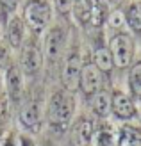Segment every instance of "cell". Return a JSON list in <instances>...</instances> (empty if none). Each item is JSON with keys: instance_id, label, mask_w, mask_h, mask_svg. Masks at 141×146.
Instances as JSON below:
<instances>
[{"instance_id": "4316f807", "label": "cell", "mask_w": 141, "mask_h": 146, "mask_svg": "<svg viewBox=\"0 0 141 146\" xmlns=\"http://www.w3.org/2000/svg\"><path fill=\"white\" fill-rule=\"evenodd\" d=\"M0 146H18V144H16V137H14L13 134H9V135H7L5 139L2 141V144H0Z\"/></svg>"}, {"instance_id": "e0dca14e", "label": "cell", "mask_w": 141, "mask_h": 146, "mask_svg": "<svg viewBox=\"0 0 141 146\" xmlns=\"http://www.w3.org/2000/svg\"><path fill=\"white\" fill-rule=\"evenodd\" d=\"M111 13V7L106 0H93V5H91V20H90V25L93 27H104L106 25V20Z\"/></svg>"}, {"instance_id": "5b68a950", "label": "cell", "mask_w": 141, "mask_h": 146, "mask_svg": "<svg viewBox=\"0 0 141 146\" xmlns=\"http://www.w3.org/2000/svg\"><path fill=\"white\" fill-rule=\"evenodd\" d=\"M43 66V52L36 41H29L21 45V54H20V70L23 75L34 77L38 75Z\"/></svg>"}, {"instance_id": "4fadbf2b", "label": "cell", "mask_w": 141, "mask_h": 146, "mask_svg": "<svg viewBox=\"0 0 141 146\" xmlns=\"http://www.w3.org/2000/svg\"><path fill=\"white\" fill-rule=\"evenodd\" d=\"M96 130V125L95 121L82 116V118H79L77 123L73 125V134H75V139L80 146H90L91 139H93V134Z\"/></svg>"}, {"instance_id": "8992f818", "label": "cell", "mask_w": 141, "mask_h": 146, "mask_svg": "<svg viewBox=\"0 0 141 146\" xmlns=\"http://www.w3.org/2000/svg\"><path fill=\"white\" fill-rule=\"evenodd\" d=\"M80 70H82V57L79 52H72L63 64L61 70V82L63 89L66 91H77L79 89V78H80Z\"/></svg>"}, {"instance_id": "52a82bcc", "label": "cell", "mask_w": 141, "mask_h": 146, "mask_svg": "<svg viewBox=\"0 0 141 146\" xmlns=\"http://www.w3.org/2000/svg\"><path fill=\"white\" fill-rule=\"evenodd\" d=\"M4 89L11 102H20L25 93V75L18 64H11L4 73Z\"/></svg>"}, {"instance_id": "f1b7e54d", "label": "cell", "mask_w": 141, "mask_h": 146, "mask_svg": "<svg viewBox=\"0 0 141 146\" xmlns=\"http://www.w3.org/2000/svg\"><path fill=\"white\" fill-rule=\"evenodd\" d=\"M39 146H54V144H52L50 141H45V143H43V144H39Z\"/></svg>"}, {"instance_id": "7c38bea8", "label": "cell", "mask_w": 141, "mask_h": 146, "mask_svg": "<svg viewBox=\"0 0 141 146\" xmlns=\"http://www.w3.org/2000/svg\"><path fill=\"white\" fill-rule=\"evenodd\" d=\"M90 109L96 118H109L111 116V93L109 91H96L90 96Z\"/></svg>"}, {"instance_id": "603a6c76", "label": "cell", "mask_w": 141, "mask_h": 146, "mask_svg": "<svg viewBox=\"0 0 141 146\" xmlns=\"http://www.w3.org/2000/svg\"><path fill=\"white\" fill-rule=\"evenodd\" d=\"M11 50L13 48L5 43V39H0V70H7L13 64Z\"/></svg>"}, {"instance_id": "8fae6325", "label": "cell", "mask_w": 141, "mask_h": 146, "mask_svg": "<svg viewBox=\"0 0 141 146\" xmlns=\"http://www.w3.org/2000/svg\"><path fill=\"white\" fill-rule=\"evenodd\" d=\"M25 23L21 16L14 14L7 20V23L4 25V39L11 48H21V45L25 43Z\"/></svg>"}, {"instance_id": "7a4b0ae2", "label": "cell", "mask_w": 141, "mask_h": 146, "mask_svg": "<svg viewBox=\"0 0 141 146\" xmlns=\"http://www.w3.org/2000/svg\"><path fill=\"white\" fill-rule=\"evenodd\" d=\"M21 20L32 34H43L52 21V5L47 0H27Z\"/></svg>"}, {"instance_id": "d4e9b609", "label": "cell", "mask_w": 141, "mask_h": 146, "mask_svg": "<svg viewBox=\"0 0 141 146\" xmlns=\"http://www.w3.org/2000/svg\"><path fill=\"white\" fill-rule=\"evenodd\" d=\"M75 2L77 0H54V7L61 16H68V14H72Z\"/></svg>"}, {"instance_id": "f546056e", "label": "cell", "mask_w": 141, "mask_h": 146, "mask_svg": "<svg viewBox=\"0 0 141 146\" xmlns=\"http://www.w3.org/2000/svg\"><path fill=\"white\" fill-rule=\"evenodd\" d=\"M107 4H114V2H118V0H106Z\"/></svg>"}, {"instance_id": "83f0119b", "label": "cell", "mask_w": 141, "mask_h": 146, "mask_svg": "<svg viewBox=\"0 0 141 146\" xmlns=\"http://www.w3.org/2000/svg\"><path fill=\"white\" fill-rule=\"evenodd\" d=\"M4 91V73H2V70H0V93Z\"/></svg>"}, {"instance_id": "9c48e42d", "label": "cell", "mask_w": 141, "mask_h": 146, "mask_svg": "<svg viewBox=\"0 0 141 146\" xmlns=\"http://www.w3.org/2000/svg\"><path fill=\"white\" fill-rule=\"evenodd\" d=\"M79 89L84 96H93L96 91L102 89V73L96 70V66L90 62H82L80 70V78H79Z\"/></svg>"}, {"instance_id": "7402d4cb", "label": "cell", "mask_w": 141, "mask_h": 146, "mask_svg": "<svg viewBox=\"0 0 141 146\" xmlns=\"http://www.w3.org/2000/svg\"><path fill=\"white\" fill-rule=\"evenodd\" d=\"M20 2L21 0H0V21H2V25H5L7 20L16 14Z\"/></svg>"}, {"instance_id": "ba28073f", "label": "cell", "mask_w": 141, "mask_h": 146, "mask_svg": "<svg viewBox=\"0 0 141 146\" xmlns=\"http://www.w3.org/2000/svg\"><path fill=\"white\" fill-rule=\"evenodd\" d=\"M111 114H114L118 119L129 121L138 116V107L132 96L123 91H114L111 94Z\"/></svg>"}, {"instance_id": "484cf974", "label": "cell", "mask_w": 141, "mask_h": 146, "mask_svg": "<svg viewBox=\"0 0 141 146\" xmlns=\"http://www.w3.org/2000/svg\"><path fill=\"white\" fill-rule=\"evenodd\" d=\"M16 141H18V146H36V143L32 141V137L27 135V134H21Z\"/></svg>"}, {"instance_id": "cb8c5ba5", "label": "cell", "mask_w": 141, "mask_h": 146, "mask_svg": "<svg viewBox=\"0 0 141 146\" xmlns=\"http://www.w3.org/2000/svg\"><path fill=\"white\" fill-rule=\"evenodd\" d=\"M9 114H11V100L7 96V93L2 91L0 93V123H5L9 119Z\"/></svg>"}, {"instance_id": "ac0fdd59", "label": "cell", "mask_w": 141, "mask_h": 146, "mask_svg": "<svg viewBox=\"0 0 141 146\" xmlns=\"http://www.w3.org/2000/svg\"><path fill=\"white\" fill-rule=\"evenodd\" d=\"M91 5H93V0H77L75 5H73L72 16H73V20H75L80 27L90 25V20H91Z\"/></svg>"}, {"instance_id": "9a60e30c", "label": "cell", "mask_w": 141, "mask_h": 146, "mask_svg": "<svg viewBox=\"0 0 141 146\" xmlns=\"http://www.w3.org/2000/svg\"><path fill=\"white\" fill-rule=\"evenodd\" d=\"M91 143H93V146H116L118 144V132L109 125L96 127Z\"/></svg>"}, {"instance_id": "3957f363", "label": "cell", "mask_w": 141, "mask_h": 146, "mask_svg": "<svg viewBox=\"0 0 141 146\" xmlns=\"http://www.w3.org/2000/svg\"><path fill=\"white\" fill-rule=\"evenodd\" d=\"M109 52L113 55V62H114V68H120V70H125V68H130L132 61H134V50H136V45H134V39L129 32H116L111 36L109 39Z\"/></svg>"}, {"instance_id": "6da1fadb", "label": "cell", "mask_w": 141, "mask_h": 146, "mask_svg": "<svg viewBox=\"0 0 141 146\" xmlns=\"http://www.w3.org/2000/svg\"><path fill=\"white\" fill-rule=\"evenodd\" d=\"M75 96L66 89H57L52 93L47 104V123L57 134H63L70 128L75 116Z\"/></svg>"}, {"instance_id": "ffe728a7", "label": "cell", "mask_w": 141, "mask_h": 146, "mask_svg": "<svg viewBox=\"0 0 141 146\" xmlns=\"http://www.w3.org/2000/svg\"><path fill=\"white\" fill-rule=\"evenodd\" d=\"M129 87L132 96L141 98V61H136L129 68Z\"/></svg>"}, {"instance_id": "277c9868", "label": "cell", "mask_w": 141, "mask_h": 146, "mask_svg": "<svg viewBox=\"0 0 141 146\" xmlns=\"http://www.w3.org/2000/svg\"><path fill=\"white\" fill-rule=\"evenodd\" d=\"M66 46V31L64 27L55 25L48 27L45 31V39H43V55L50 62H55Z\"/></svg>"}, {"instance_id": "d6986e66", "label": "cell", "mask_w": 141, "mask_h": 146, "mask_svg": "<svg viewBox=\"0 0 141 146\" xmlns=\"http://www.w3.org/2000/svg\"><path fill=\"white\" fill-rule=\"evenodd\" d=\"M125 13V25L134 34H141V2H132Z\"/></svg>"}, {"instance_id": "44dd1931", "label": "cell", "mask_w": 141, "mask_h": 146, "mask_svg": "<svg viewBox=\"0 0 141 146\" xmlns=\"http://www.w3.org/2000/svg\"><path fill=\"white\" fill-rule=\"evenodd\" d=\"M106 25L109 31H113V34L116 32H123V29L127 27L125 25V13L122 9H114L109 13V16L106 20Z\"/></svg>"}, {"instance_id": "2e32d148", "label": "cell", "mask_w": 141, "mask_h": 146, "mask_svg": "<svg viewBox=\"0 0 141 146\" xmlns=\"http://www.w3.org/2000/svg\"><path fill=\"white\" fill-rule=\"evenodd\" d=\"M116 146H141V132L132 125H123L118 130V144Z\"/></svg>"}, {"instance_id": "5bb4252c", "label": "cell", "mask_w": 141, "mask_h": 146, "mask_svg": "<svg viewBox=\"0 0 141 146\" xmlns=\"http://www.w3.org/2000/svg\"><path fill=\"white\" fill-rule=\"evenodd\" d=\"M91 62L96 66L102 75H109L111 71L114 70V62H113V55H111L107 46H96L93 52V59Z\"/></svg>"}, {"instance_id": "4dcf8cb0", "label": "cell", "mask_w": 141, "mask_h": 146, "mask_svg": "<svg viewBox=\"0 0 141 146\" xmlns=\"http://www.w3.org/2000/svg\"><path fill=\"white\" fill-rule=\"evenodd\" d=\"M139 132H141V127H139Z\"/></svg>"}, {"instance_id": "30bf717a", "label": "cell", "mask_w": 141, "mask_h": 146, "mask_svg": "<svg viewBox=\"0 0 141 146\" xmlns=\"http://www.w3.org/2000/svg\"><path fill=\"white\" fill-rule=\"evenodd\" d=\"M41 121H43V112H41V105L39 102H29L21 107V111L18 112V123L23 127L27 132H38L41 128Z\"/></svg>"}]
</instances>
